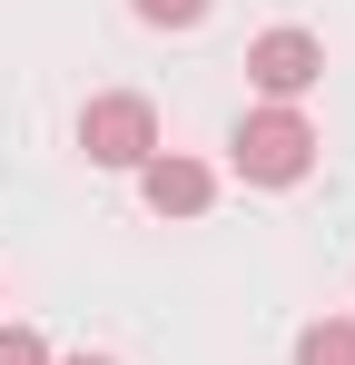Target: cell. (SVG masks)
<instances>
[{
	"mask_svg": "<svg viewBox=\"0 0 355 365\" xmlns=\"http://www.w3.org/2000/svg\"><path fill=\"white\" fill-rule=\"evenodd\" d=\"M227 158H237L247 187H296L306 168H316V128L296 119V109H247L237 138H227Z\"/></svg>",
	"mask_w": 355,
	"mask_h": 365,
	"instance_id": "6da1fadb",
	"label": "cell"
},
{
	"mask_svg": "<svg viewBox=\"0 0 355 365\" xmlns=\"http://www.w3.org/2000/svg\"><path fill=\"white\" fill-rule=\"evenodd\" d=\"M79 148H89L99 168H148V158H158V109L128 99V89H109V99L79 109Z\"/></svg>",
	"mask_w": 355,
	"mask_h": 365,
	"instance_id": "7a4b0ae2",
	"label": "cell"
},
{
	"mask_svg": "<svg viewBox=\"0 0 355 365\" xmlns=\"http://www.w3.org/2000/svg\"><path fill=\"white\" fill-rule=\"evenodd\" d=\"M247 79L287 109V99H306V89L326 79V40H306V30H267V40L247 50Z\"/></svg>",
	"mask_w": 355,
	"mask_h": 365,
	"instance_id": "3957f363",
	"label": "cell"
},
{
	"mask_svg": "<svg viewBox=\"0 0 355 365\" xmlns=\"http://www.w3.org/2000/svg\"><path fill=\"white\" fill-rule=\"evenodd\" d=\"M138 197H148V207H158V217H207V197H217V178H207V168H197V158H148V168H138Z\"/></svg>",
	"mask_w": 355,
	"mask_h": 365,
	"instance_id": "277c9868",
	"label": "cell"
},
{
	"mask_svg": "<svg viewBox=\"0 0 355 365\" xmlns=\"http://www.w3.org/2000/svg\"><path fill=\"white\" fill-rule=\"evenodd\" d=\"M296 365H355V326L346 316H316V326L296 336Z\"/></svg>",
	"mask_w": 355,
	"mask_h": 365,
	"instance_id": "5b68a950",
	"label": "cell"
},
{
	"mask_svg": "<svg viewBox=\"0 0 355 365\" xmlns=\"http://www.w3.org/2000/svg\"><path fill=\"white\" fill-rule=\"evenodd\" d=\"M128 10H138L148 30H197V20H207V0H128Z\"/></svg>",
	"mask_w": 355,
	"mask_h": 365,
	"instance_id": "8992f818",
	"label": "cell"
},
{
	"mask_svg": "<svg viewBox=\"0 0 355 365\" xmlns=\"http://www.w3.org/2000/svg\"><path fill=\"white\" fill-rule=\"evenodd\" d=\"M0 365H50V346H40L30 326H0Z\"/></svg>",
	"mask_w": 355,
	"mask_h": 365,
	"instance_id": "52a82bcc",
	"label": "cell"
},
{
	"mask_svg": "<svg viewBox=\"0 0 355 365\" xmlns=\"http://www.w3.org/2000/svg\"><path fill=\"white\" fill-rule=\"evenodd\" d=\"M59 365H109V356H59Z\"/></svg>",
	"mask_w": 355,
	"mask_h": 365,
	"instance_id": "ba28073f",
	"label": "cell"
}]
</instances>
